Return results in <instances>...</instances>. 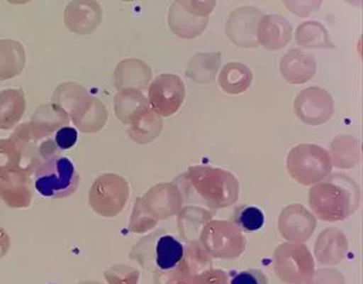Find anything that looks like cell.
I'll use <instances>...</instances> for the list:
<instances>
[{
    "label": "cell",
    "mask_w": 363,
    "mask_h": 284,
    "mask_svg": "<svg viewBox=\"0 0 363 284\" xmlns=\"http://www.w3.org/2000/svg\"><path fill=\"white\" fill-rule=\"evenodd\" d=\"M77 130L72 126H62L55 136V145L60 151H68L77 142Z\"/></svg>",
    "instance_id": "obj_20"
},
{
    "label": "cell",
    "mask_w": 363,
    "mask_h": 284,
    "mask_svg": "<svg viewBox=\"0 0 363 284\" xmlns=\"http://www.w3.org/2000/svg\"><path fill=\"white\" fill-rule=\"evenodd\" d=\"M191 284H230V278L224 271L211 267L194 276Z\"/></svg>",
    "instance_id": "obj_18"
},
{
    "label": "cell",
    "mask_w": 363,
    "mask_h": 284,
    "mask_svg": "<svg viewBox=\"0 0 363 284\" xmlns=\"http://www.w3.org/2000/svg\"><path fill=\"white\" fill-rule=\"evenodd\" d=\"M176 182L185 202L204 204L210 209L230 207L240 195L236 176L213 166H192Z\"/></svg>",
    "instance_id": "obj_1"
},
{
    "label": "cell",
    "mask_w": 363,
    "mask_h": 284,
    "mask_svg": "<svg viewBox=\"0 0 363 284\" xmlns=\"http://www.w3.org/2000/svg\"><path fill=\"white\" fill-rule=\"evenodd\" d=\"M266 222L264 212L257 206L244 204L236 208L234 212V224L242 232L252 233L262 229Z\"/></svg>",
    "instance_id": "obj_16"
},
{
    "label": "cell",
    "mask_w": 363,
    "mask_h": 284,
    "mask_svg": "<svg viewBox=\"0 0 363 284\" xmlns=\"http://www.w3.org/2000/svg\"><path fill=\"white\" fill-rule=\"evenodd\" d=\"M9 249V238L4 229L0 227V257L7 253Z\"/></svg>",
    "instance_id": "obj_21"
},
{
    "label": "cell",
    "mask_w": 363,
    "mask_h": 284,
    "mask_svg": "<svg viewBox=\"0 0 363 284\" xmlns=\"http://www.w3.org/2000/svg\"><path fill=\"white\" fill-rule=\"evenodd\" d=\"M286 164L289 175L303 185L323 181L333 168L328 151L317 145H298L293 148L287 156Z\"/></svg>",
    "instance_id": "obj_7"
},
{
    "label": "cell",
    "mask_w": 363,
    "mask_h": 284,
    "mask_svg": "<svg viewBox=\"0 0 363 284\" xmlns=\"http://www.w3.org/2000/svg\"><path fill=\"white\" fill-rule=\"evenodd\" d=\"M213 214L202 208L189 206L179 212V229L181 238L186 242L198 241L204 225L211 219Z\"/></svg>",
    "instance_id": "obj_14"
},
{
    "label": "cell",
    "mask_w": 363,
    "mask_h": 284,
    "mask_svg": "<svg viewBox=\"0 0 363 284\" xmlns=\"http://www.w3.org/2000/svg\"><path fill=\"white\" fill-rule=\"evenodd\" d=\"M274 271L286 284H308L315 275V261L306 244L285 242L274 253Z\"/></svg>",
    "instance_id": "obj_6"
},
{
    "label": "cell",
    "mask_w": 363,
    "mask_h": 284,
    "mask_svg": "<svg viewBox=\"0 0 363 284\" xmlns=\"http://www.w3.org/2000/svg\"><path fill=\"white\" fill-rule=\"evenodd\" d=\"M230 284H269V282L262 271L247 270L232 275Z\"/></svg>",
    "instance_id": "obj_19"
},
{
    "label": "cell",
    "mask_w": 363,
    "mask_h": 284,
    "mask_svg": "<svg viewBox=\"0 0 363 284\" xmlns=\"http://www.w3.org/2000/svg\"><path fill=\"white\" fill-rule=\"evenodd\" d=\"M183 197L177 185L162 183L151 187L145 196L136 199L130 216V230L143 233L156 226L159 219H168L181 212Z\"/></svg>",
    "instance_id": "obj_4"
},
{
    "label": "cell",
    "mask_w": 363,
    "mask_h": 284,
    "mask_svg": "<svg viewBox=\"0 0 363 284\" xmlns=\"http://www.w3.org/2000/svg\"><path fill=\"white\" fill-rule=\"evenodd\" d=\"M79 178L71 159L64 156L49 158L34 174V187L45 198L71 196L79 187Z\"/></svg>",
    "instance_id": "obj_5"
},
{
    "label": "cell",
    "mask_w": 363,
    "mask_h": 284,
    "mask_svg": "<svg viewBox=\"0 0 363 284\" xmlns=\"http://www.w3.org/2000/svg\"><path fill=\"white\" fill-rule=\"evenodd\" d=\"M315 226V216L301 204L287 206L278 217V230L289 242L306 241Z\"/></svg>",
    "instance_id": "obj_11"
},
{
    "label": "cell",
    "mask_w": 363,
    "mask_h": 284,
    "mask_svg": "<svg viewBox=\"0 0 363 284\" xmlns=\"http://www.w3.org/2000/svg\"><path fill=\"white\" fill-rule=\"evenodd\" d=\"M199 242L206 253L218 259H235L245 251L247 240L233 222L209 221L202 229Z\"/></svg>",
    "instance_id": "obj_8"
},
{
    "label": "cell",
    "mask_w": 363,
    "mask_h": 284,
    "mask_svg": "<svg viewBox=\"0 0 363 284\" xmlns=\"http://www.w3.org/2000/svg\"><path fill=\"white\" fill-rule=\"evenodd\" d=\"M0 198L11 207H28L32 192L24 170H11L0 175Z\"/></svg>",
    "instance_id": "obj_12"
},
{
    "label": "cell",
    "mask_w": 363,
    "mask_h": 284,
    "mask_svg": "<svg viewBox=\"0 0 363 284\" xmlns=\"http://www.w3.org/2000/svg\"><path fill=\"white\" fill-rule=\"evenodd\" d=\"M130 197V185L123 176L107 173L98 176L89 192V202L104 217L118 215Z\"/></svg>",
    "instance_id": "obj_9"
},
{
    "label": "cell",
    "mask_w": 363,
    "mask_h": 284,
    "mask_svg": "<svg viewBox=\"0 0 363 284\" xmlns=\"http://www.w3.org/2000/svg\"><path fill=\"white\" fill-rule=\"evenodd\" d=\"M309 204L321 221H343L359 207L360 189L349 176L333 174L310 189Z\"/></svg>",
    "instance_id": "obj_3"
},
{
    "label": "cell",
    "mask_w": 363,
    "mask_h": 284,
    "mask_svg": "<svg viewBox=\"0 0 363 284\" xmlns=\"http://www.w3.org/2000/svg\"><path fill=\"white\" fill-rule=\"evenodd\" d=\"M108 284H138L139 271L128 265H115L104 273Z\"/></svg>",
    "instance_id": "obj_17"
},
{
    "label": "cell",
    "mask_w": 363,
    "mask_h": 284,
    "mask_svg": "<svg viewBox=\"0 0 363 284\" xmlns=\"http://www.w3.org/2000/svg\"><path fill=\"white\" fill-rule=\"evenodd\" d=\"M187 242L168 230L153 231L130 250V257L155 278L174 272L186 258Z\"/></svg>",
    "instance_id": "obj_2"
},
{
    "label": "cell",
    "mask_w": 363,
    "mask_h": 284,
    "mask_svg": "<svg viewBox=\"0 0 363 284\" xmlns=\"http://www.w3.org/2000/svg\"><path fill=\"white\" fill-rule=\"evenodd\" d=\"M252 79V72L247 66L241 62H230L219 74V84L227 94H238L249 88Z\"/></svg>",
    "instance_id": "obj_13"
},
{
    "label": "cell",
    "mask_w": 363,
    "mask_h": 284,
    "mask_svg": "<svg viewBox=\"0 0 363 284\" xmlns=\"http://www.w3.org/2000/svg\"><path fill=\"white\" fill-rule=\"evenodd\" d=\"M79 284H101V283H99V282H96V281H86V282H82V283H79Z\"/></svg>",
    "instance_id": "obj_22"
},
{
    "label": "cell",
    "mask_w": 363,
    "mask_h": 284,
    "mask_svg": "<svg viewBox=\"0 0 363 284\" xmlns=\"http://www.w3.org/2000/svg\"><path fill=\"white\" fill-rule=\"evenodd\" d=\"M184 97V83L173 74L159 75L149 88V104L153 113L160 116H170L179 111Z\"/></svg>",
    "instance_id": "obj_10"
},
{
    "label": "cell",
    "mask_w": 363,
    "mask_h": 284,
    "mask_svg": "<svg viewBox=\"0 0 363 284\" xmlns=\"http://www.w3.org/2000/svg\"><path fill=\"white\" fill-rule=\"evenodd\" d=\"M26 109V102L20 91L6 90L0 92V128L9 129L21 119Z\"/></svg>",
    "instance_id": "obj_15"
}]
</instances>
